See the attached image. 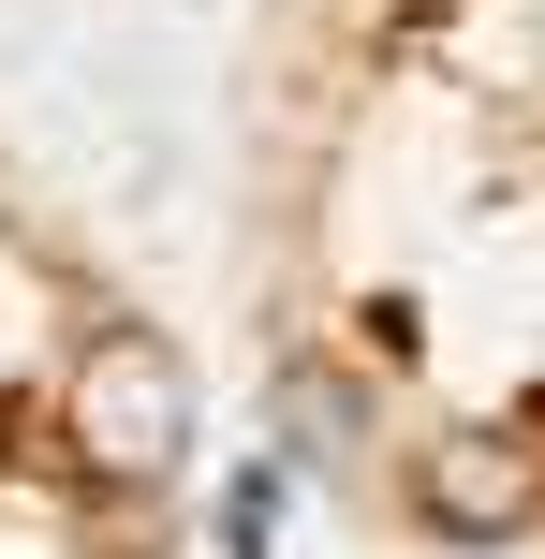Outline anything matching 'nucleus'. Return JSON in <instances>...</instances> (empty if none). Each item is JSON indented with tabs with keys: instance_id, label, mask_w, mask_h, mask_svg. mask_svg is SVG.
Returning a JSON list of instances; mask_svg holds the SVG:
<instances>
[{
	"instance_id": "obj_1",
	"label": "nucleus",
	"mask_w": 545,
	"mask_h": 559,
	"mask_svg": "<svg viewBox=\"0 0 545 559\" xmlns=\"http://www.w3.org/2000/svg\"><path fill=\"white\" fill-rule=\"evenodd\" d=\"M59 413H74V456L104 486H163L177 456H192V368H177L163 324H88Z\"/></svg>"
},
{
	"instance_id": "obj_2",
	"label": "nucleus",
	"mask_w": 545,
	"mask_h": 559,
	"mask_svg": "<svg viewBox=\"0 0 545 559\" xmlns=\"http://www.w3.org/2000/svg\"><path fill=\"white\" fill-rule=\"evenodd\" d=\"M413 515H428L442 545H517L545 515V472H531V442H501V427H458V442L413 472Z\"/></svg>"
},
{
	"instance_id": "obj_3",
	"label": "nucleus",
	"mask_w": 545,
	"mask_h": 559,
	"mask_svg": "<svg viewBox=\"0 0 545 559\" xmlns=\"http://www.w3.org/2000/svg\"><path fill=\"white\" fill-rule=\"evenodd\" d=\"M354 427H369V397L340 368H281V442L295 456H354Z\"/></svg>"
},
{
	"instance_id": "obj_4",
	"label": "nucleus",
	"mask_w": 545,
	"mask_h": 559,
	"mask_svg": "<svg viewBox=\"0 0 545 559\" xmlns=\"http://www.w3.org/2000/svg\"><path fill=\"white\" fill-rule=\"evenodd\" d=\"M265 531H281V472H236V501H222V559H265Z\"/></svg>"
}]
</instances>
